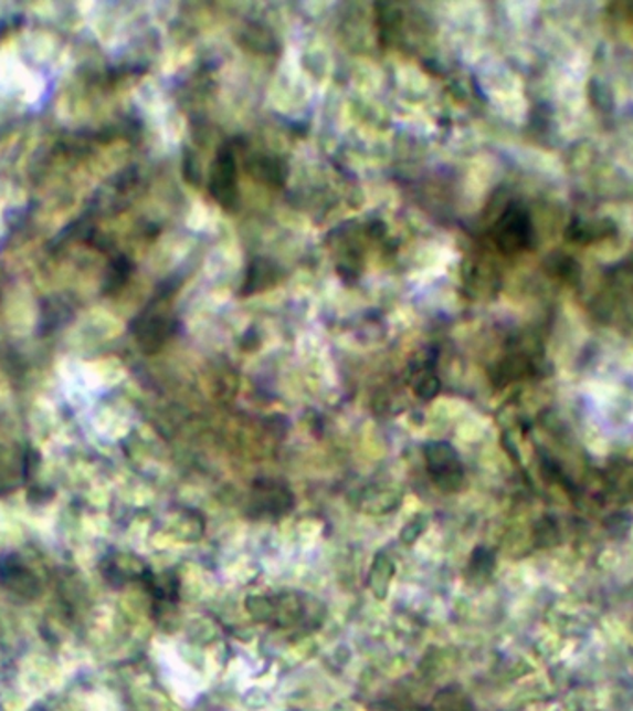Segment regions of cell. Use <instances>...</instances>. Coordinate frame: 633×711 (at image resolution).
<instances>
[{
  "mask_svg": "<svg viewBox=\"0 0 633 711\" xmlns=\"http://www.w3.org/2000/svg\"><path fill=\"white\" fill-rule=\"evenodd\" d=\"M295 508V496L282 480L257 479L252 484L249 513L252 517L279 519Z\"/></svg>",
  "mask_w": 633,
  "mask_h": 711,
  "instance_id": "cell-1",
  "label": "cell"
},
{
  "mask_svg": "<svg viewBox=\"0 0 633 711\" xmlns=\"http://www.w3.org/2000/svg\"><path fill=\"white\" fill-rule=\"evenodd\" d=\"M424 461L430 479L441 491L460 490L463 482V467L456 450L446 441H430L424 445Z\"/></svg>",
  "mask_w": 633,
  "mask_h": 711,
  "instance_id": "cell-2",
  "label": "cell"
},
{
  "mask_svg": "<svg viewBox=\"0 0 633 711\" xmlns=\"http://www.w3.org/2000/svg\"><path fill=\"white\" fill-rule=\"evenodd\" d=\"M210 191L226 210L238 206V171L234 153L230 148H221L211 167Z\"/></svg>",
  "mask_w": 633,
  "mask_h": 711,
  "instance_id": "cell-3",
  "label": "cell"
},
{
  "mask_svg": "<svg viewBox=\"0 0 633 711\" xmlns=\"http://www.w3.org/2000/svg\"><path fill=\"white\" fill-rule=\"evenodd\" d=\"M0 584L21 597L32 598L40 593V582L32 575V571L13 558L0 565Z\"/></svg>",
  "mask_w": 633,
  "mask_h": 711,
  "instance_id": "cell-4",
  "label": "cell"
},
{
  "mask_svg": "<svg viewBox=\"0 0 633 711\" xmlns=\"http://www.w3.org/2000/svg\"><path fill=\"white\" fill-rule=\"evenodd\" d=\"M393 560H389L383 552H380L377 558H374V564H372L371 569V578H369L372 593H374L378 598H386V595H388L389 584L393 581Z\"/></svg>",
  "mask_w": 633,
  "mask_h": 711,
  "instance_id": "cell-5",
  "label": "cell"
},
{
  "mask_svg": "<svg viewBox=\"0 0 633 711\" xmlns=\"http://www.w3.org/2000/svg\"><path fill=\"white\" fill-rule=\"evenodd\" d=\"M30 460H13L0 450V493L15 488L18 480L29 471Z\"/></svg>",
  "mask_w": 633,
  "mask_h": 711,
  "instance_id": "cell-6",
  "label": "cell"
},
{
  "mask_svg": "<svg viewBox=\"0 0 633 711\" xmlns=\"http://www.w3.org/2000/svg\"><path fill=\"white\" fill-rule=\"evenodd\" d=\"M413 389H415V395L419 399H434L435 395L440 393V380H437V376L432 375V373H426V375H422L421 378L415 381Z\"/></svg>",
  "mask_w": 633,
  "mask_h": 711,
  "instance_id": "cell-7",
  "label": "cell"
},
{
  "mask_svg": "<svg viewBox=\"0 0 633 711\" xmlns=\"http://www.w3.org/2000/svg\"><path fill=\"white\" fill-rule=\"evenodd\" d=\"M424 529H426L424 517H416L413 523L408 524V526H404V530H402V541H404V543H413Z\"/></svg>",
  "mask_w": 633,
  "mask_h": 711,
  "instance_id": "cell-8",
  "label": "cell"
}]
</instances>
